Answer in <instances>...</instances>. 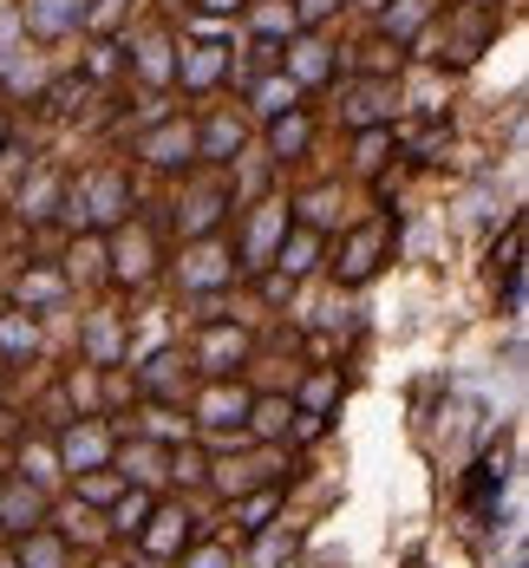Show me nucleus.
<instances>
[{
    "label": "nucleus",
    "mask_w": 529,
    "mask_h": 568,
    "mask_svg": "<svg viewBox=\"0 0 529 568\" xmlns=\"http://www.w3.org/2000/svg\"><path fill=\"white\" fill-rule=\"evenodd\" d=\"M144 510H151V504H144V497H131V504L118 510V530H137V517H144Z\"/></svg>",
    "instance_id": "f257e3e1"
}]
</instances>
